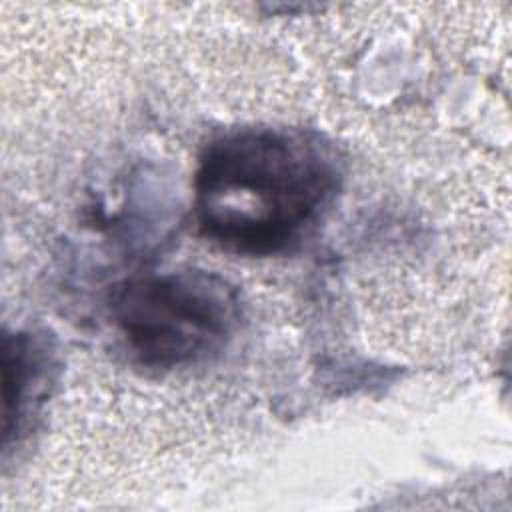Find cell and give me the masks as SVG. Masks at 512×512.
Here are the masks:
<instances>
[{
    "instance_id": "3957f363",
    "label": "cell",
    "mask_w": 512,
    "mask_h": 512,
    "mask_svg": "<svg viewBox=\"0 0 512 512\" xmlns=\"http://www.w3.org/2000/svg\"><path fill=\"white\" fill-rule=\"evenodd\" d=\"M34 340L26 334H6L2 348L4 366V446L20 430L32 384L38 380L40 354Z\"/></svg>"
},
{
    "instance_id": "6da1fadb",
    "label": "cell",
    "mask_w": 512,
    "mask_h": 512,
    "mask_svg": "<svg viewBox=\"0 0 512 512\" xmlns=\"http://www.w3.org/2000/svg\"><path fill=\"white\" fill-rule=\"evenodd\" d=\"M340 184V162L320 136L240 128L214 138L194 176V218L220 248L272 256L294 246Z\"/></svg>"
},
{
    "instance_id": "7a4b0ae2",
    "label": "cell",
    "mask_w": 512,
    "mask_h": 512,
    "mask_svg": "<svg viewBox=\"0 0 512 512\" xmlns=\"http://www.w3.org/2000/svg\"><path fill=\"white\" fill-rule=\"evenodd\" d=\"M108 306L132 356L160 370L212 358L238 322L234 288L202 270L124 280L112 290Z\"/></svg>"
}]
</instances>
